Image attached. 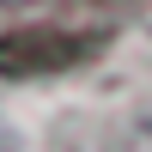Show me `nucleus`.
<instances>
[]
</instances>
